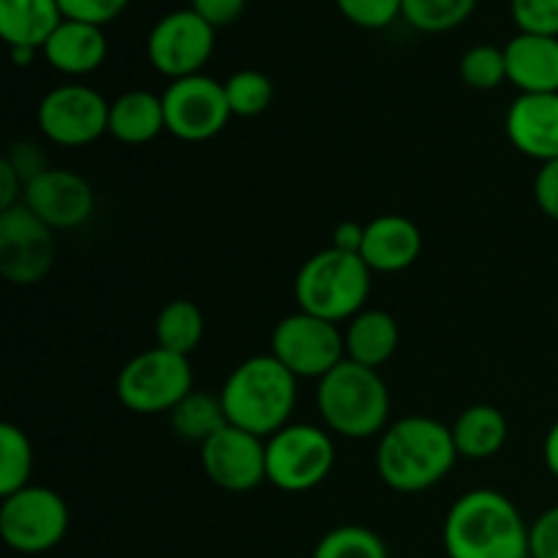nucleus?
Wrapping results in <instances>:
<instances>
[{"instance_id": "1", "label": "nucleus", "mask_w": 558, "mask_h": 558, "mask_svg": "<svg viewBox=\"0 0 558 558\" xmlns=\"http://www.w3.org/2000/svg\"><path fill=\"white\" fill-rule=\"evenodd\" d=\"M452 430L425 414L387 425L376 445V472L396 494H423L439 485L458 461Z\"/></svg>"}, {"instance_id": "2", "label": "nucleus", "mask_w": 558, "mask_h": 558, "mask_svg": "<svg viewBox=\"0 0 558 558\" xmlns=\"http://www.w3.org/2000/svg\"><path fill=\"white\" fill-rule=\"evenodd\" d=\"M441 539L447 558H532L521 510L490 488L469 490L450 507Z\"/></svg>"}, {"instance_id": "3", "label": "nucleus", "mask_w": 558, "mask_h": 558, "mask_svg": "<svg viewBox=\"0 0 558 558\" xmlns=\"http://www.w3.org/2000/svg\"><path fill=\"white\" fill-rule=\"evenodd\" d=\"M221 407L229 425L270 439L292 420L298 403V376L272 354L243 360L223 381Z\"/></svg>"}, {"instance_id": "4", "label": "nucleus", "mask_w": 558, "mask_h": 558, "mask_svg": "<svg viewBox=\"0 0 558 558\" xmlns=\"http://www.w3.org/2000/svg\"><path fill=\"white\" fill-rule=\"evenodd\" d=\"M390 390L376 368L343 360L316 387V409L327 430L343 439L381 436L390 425Z\"/></svg>"}, {"instance_id": "5", "label": "nucleus", "mask_w": 558, "mask_h": 558, "mask_svg": "<svg viewBox=\"0 0 558 558\" xmlns=\"http://www.w3.org/2000/svg\"><path fill=\"white\" fill-rule=\"evenodd\" d=\"M371 267L360 254L325 248L305 259L294 278L298 308L311 316L341 325L354 319L371 298Z\"/></svg>"}, {"instance_id": "6", "label": "nucleus", "mask_w": 558, "mask_h": 558, "mask_svg": "<svg viewBox=\"0 0 558 558\" xmlns=\"http://www.w3.org/2000/svg\"><path fill=\"white\" fill-rule=\"evenodd\" d=\"M118 401L134 414H163L172 412L191 390H194V371L191 360L183 354L153 347L136 354L118 374Z\"/></svg>"}, {"instance_id": "7", "label": "nucleus", "mask_w": 558, "mask_h": 558, "mask_svg": "<svg viewBox=\"0 0 558 558\" xmlns=\"http://www.w3.org/2000/svg\"><path fill=\"white\" fill-rule=\"evenodd\" d=\"M336 466L332 436L319 425L289 423L267 439V483L283 494H305L330 477Z\"/></svg>"}, {"instance_id": "8", "label": "nucleus", "mask_w": 558, "mask_h": 558, "mask_svg": "<svg viewBox=\"0 0 558 558\" xmlns=\"http://www.w3.org/2000/svg\"><path fill=\"white\" fill-rule=\"evenodd\" d=\"M69 505L52 488L27 485L0 505V537L16 554H47L69 534Z\"/></svg>"}, {"instance_id": "9", "label": "nucleus", "mask_w": 558, "mask_h": 558, "mask_svg": "<svg viewBox=\"0 0 558 558\" xmlns=\"http://www.w3.org/2000/svg\"><path fill=\"white\" fill-rule=\"evenodd\" d=\"M270 347L272 357L281 360L298 379H325L347 360V343L338 325L305 311L278 322Z\"/></svg>"}, {"instance_id": "10", "label": "nucleus", "mask_w": 558, "mask_h": 558, "mask_svg": "<svg viewBox=\"0 0 558 558\" xmlns=\"http://www.w3.org/2000/svg\"><path fill=\"white\" fill-rule=\"evenodd\" d=\"M112 104L87 85H60L38 104V129L52 145L85 147L109 134Z\"/></svg>"}, {"instance_id": "11", "label": "nucleus", "mask_w": 558, "mask_h": 558, "mask_svg": "<svg viewBox=\"0 0 558 558\" xmlns=\"http://www.w3.org/2000/svg\"><path fill=\"white\" fill-rule=\"evenodd\" d=\"M216 49V27L194 9H180L161 16L147 36V60L169 80L202 74Z\"/></svg>"}, {"instance_id": "12", "label": "nucleus", "mask_w": 558, "mask_h": 558, "mask_svg": "<svg viewBox=\"0 0 558 558\" xmlns=\"http://www.w3.org/2000/svg\"><path fill=\"white\" fill-rule=\"evenodd\" d=\"M161 98L163 112H167V131L183 142L213 140L227 129L229 118H234L223 82L207 74L174 80Z\"/></svg>"}, {"instance_id": "13", "label": "nucleus", "mask_w": 558, "mask_h": 558, "mask_svg": "<svg viewBox=\"0 0 558 558\" xmlns=\"http://www.w3.org/2000/svg\"><path fill=\"white\" fill-rule=\"evenodd\" d=\"M52 265V229L22 202L0 210V276L14 287H33L49 276Z\"/></svg>"}, {"instance_id": "14", "label": "nucleus", "mask_w": 558, "mask_h": 558, "mask_svg": "<svg viewBox=\"0 0 558 558\" xmlns=\"http://www.w3.org/2000/svg\"><path fill=\"white\" fill-rule=\"evenodd\" d=\"M207 480L229 494H245L267 483V439L234 425H223L202 445Z\"/></svg>"}, {"instance_id": "15", "label": "nucleus", "mask_w": 558, "mask_h": 558, "mask_svg": "<svg viewBox=\"0 0 558 558\" xmlns=\"http://www.w3.org/2000/svg\"><path fill=\"white\" fill-rule=\"evenodd\" d=\"M22 205L36 213L49 229H76L96 210L93 185L71 169H52L25 185Z\"/></svg>"}, {"instance_id": "16", "label": "nucleus", "mask_w": 558, "mask_h": 558, "mask_svg": "<svg viewBox=\"0 0 558 558\" xmlns=\"http://www.w3.org/2000/svg\"><path fill=\"white\" fill-rule=\"evenodd\" d=\"M515 150L545 163L558 158V93H521L505 118Z\"/></svg>"}, {"instance_id": "17", "label": "nucleus", "mask_w": 558, "mask_h": 558, "mask_svg": "<svg viewBox=\"0 0 558 558\" xmlns=\"http://www.w3.org/2000/svg\"><path fill=\"white\" fill-rule=\"evenodd\" d=\"M423 254V232L407 216H376L365 223L363 256L371 272L409 270Z\"/></svg>"}, {"instance_id": "18", "label": "nucleus", "mask_w": 558, "mask_h": 558, "mask_svg": "<svg viewBox=\"0 0 558 558\" xmlns=\"http://www.w3.org/2000/svg\"><path fill=\"white\" fill-rule=\"evenodd\" d=\"M507 82L521 93H558V38L518 33L505 47Z\"/></svg>"}, {"instance_id": "19", "label": "nucleus", "mask_w": 558, "mask_h": 558, "mask_svg": "<svg viewBox=\"0 0 558 558\" xmlns=\"http://www.w3.org/2000/svg\"><path fill=\"white\" fill-rule=\"evenodd\" d=\"M109 44L107 36L98 25H87V22L63 20L58 31L49 36L44 44V58L54 71L69 76H85L101 69L107 60Z\"/></svg>"}, {"instance_id": "20", "label": "nucleus", "mask_w": 558, "mask_h": 558, "mask_svg": "<svg viewBox=\"0 0 558 558\" xmlns=\"http://www.w3.org/2000/svg\"><path fill=\"white\" fill-rule=\"evenodd\" d=\"M167 131L163 98L150 90L120 93L109 107V134L123 145H147Z\"/></svg>"}, {"instance_id": "21", "label": "nucleus", "mask_w": 558, "mask_h": 558, "mask_svg": "<svg viewBox=\"0 0 558 558\" xmlns=\"http://www.w3.org/2000/svg\"><path fill=\"white\" fill-rule=\"evenodd\" d=\"M398 341H401L398 322L381 308L360 311L354 319H349L347 330H343L347 360L365 365V368L379 371L396 354Z\"/></svg>"}, {"instance_id": "22", "label": "nucleus", "mask_w": 558, "mask_h": 558, "mask_svg": "<svg viewBox=\"0 0 558 558\" xmlns=\"http://www.w3.org/2000/svg\"><path fill=\"white\" fill-rule=\"evenodd\" d=\"M63 20L58 0H0V36L9 47L44 49Z\"/></svg>"}, {"instance_id": "23", "label": "nucleus", "mask_w": 558, "mask_h": 558, "mask_svg": "<svg viewBox=\"0 0 558 558\" xmlns=\"http://www.w3.org/2000/svg\"><path fill=\"white\" fill-rule=\"evenodd\" d=\"M450 430L458 456L466 461H488V458L499 456L510 436L507 417L490 403H474V407L463 409Z\"/></svg>"}, {"instance_id": "24", "label": "nucleus", "mask_w": 558, "mask_h": 558, "mask_svg": "<svg viewBox=\"0 0 558 558\" xmlns=\"http://www.w3.org/2000/svg\"><path fill=\"white\" fill-rule=\"evenodd\" d=\"M172 420V430L183 441H194V445H205L210 436H216L223 425H229L227 412L221 407V398L205 390H191L178 407L169 412Z\"/></svg>"}, {"instance_id": "25", "label": "nucleus", "mask_w": 558, "mask_h": 558, "mask_svg": "<svg viewBox=\"0 0 558 558\" xmlns=\"http://www.w3.org/2000/svg\"><path fill=\"white\" fill-rule=\"evenodd\" d=\"M205 336V316L191 300H172L156 316V343L167 352L191 357Z\"/></svg>"}, {"instance_id": "26", "label": "nucleus", "mask_w": 558, "mask_h": 558, "mask_svg": "<svg viewBox=\"0 0 558 558\" xmlns=\"http://www.w3.org/2000/svg\"><path fill=\"white\" fill-rule=\"evenodd\" d=\"M33 445L16 425H0V496H11L31 485Z\"/></svg>"}, {"instance_id": "27", "label": "nucleus", "mask_w": 558, "mask_h": 558, "mask_svg": "<svg viewBox=\"0 0 558 558\" xmlns=\"http://www.w3.org/2000/svg\"><path fill=\"white\" fill-rule=\"evenodd\" d=\"M477 0H403L401 16L420 33H447L463 25Z\"/></svg>"}, {"instance_id": "28", "label": "nucleus", "mask_w": 558, "mask_h": 558, "mask_svg": "<svg viewBox=\"0 0 558 558\" xmlns=\"http://www.w3.org/2000/svg\"><path fill=\"white\" fill-rule=\"evenodd\" d=\"M311 558H390L385 539L365 526H336L316 543Z\"/></svg>"}, {"instance_id": "29", "label": "nucleus", "mask_w": 558, "mask_h": 558, "mask_svg": "<svg viewBox=\"0 0 558 558\" xmlns=\"http://www.w3.org/2000/svg\"><path fill=\"white\" fill-rule=\"evenodd\" d=\"M223 90H227V101L234 118H256V114L265 112L272 101L270 76L262 74V71L256 69L234 71V74L223 82Z\"/></svg>"}, {"instance_id": "30", "label": "nucleus", "mask_w": 558, "mask_h": 558, "mask_svg": "<svg viewBox=\"0 0 558 558\" xmlns=\"http://www.w3.org/2000/svg\"><path fill=\"white\" fill-rule=\"evenodd\" d=\"M458 69H461V80L472 90H496L501 82H507L505 49L494 47V44H477L463 52Z\"/></svg>"}, {"instance_id": "31", "label": "nucleus", "mask_w": 558, "mask_h": 558, "mask_svg": "<svg viewBox=\"0 0 558 558\" xmlns=\"http://www.w3.org/2000/svg\"><path fill=\"white\" fill-rule=\"evenodd\" d=\"M338 11L352 25L365 31H381L401 16L403 0H336Z\"/></svg>"}, {"instance_id": "32", "label": "nucleus", "mask_w": 558, "mask_h": 558, "mask_svg": "<svg viewBox=\"0 0 558 558\" xmlns=\"http://www.w3.org/2000/svg\"><path fill=\"white\" fill-rule=\"evenodd\" d=\"M510 11L521 33L558 38V0H510Z\"/></svg>"}, {"instance_id": "33", "label": "nucleus", "mask_w": 558, "mask_h": 558, "mask_svg": "<svg viewBox=\"0 0 558 558\" xmlns=\"http://www.w3.org/2000/svg\"><path fill=\"white\" fill-rule=\"evenodd\" d=\"M65 20L87 22V25L104 27L107 22L118 20L131 0H58Z\"/></svg>"}, {"instance_id": "34", "label": "nucleus", "mask_w": 558, "mask_h": 558, "mask_svg": "<svg viewBox=\"0 0 558 558\" xmlns=\"http://www.w3.org/2000/svg\"><path fill=\"white\" fill-rule=\"evenodd\" d=\"M529 548L532 558H558V505L529 526Z\"/></svg>"}, {"instance_id": "35", "label": "nucleus", "mask_w": 558, "mask_h": 558, "mask_svg": "<svg viewBox=\"0 0 558 558\" xmlns=\"http://www.w3.org/2000/svg\"><path fill=\"white\" fill-rule=\"evenodd\" d=\"M3 161L20 174L22 183H33L41 172H47V158H44L41 147L33 145V142H14L9 147V153L3 156Z\"/></svg>"}, {"instance_id": "36", "label": "nucleus", "mask_w": 558, "mask_h": 558, "mask_svg": "<svg viewBox=\"0 0 558 558\" xmlns=\"http://www.w3.org/2000/svg\"><path fill=\"white\" fill-rule=\"evenodd\" d=\"M534 199L545 216L558 221V158L539 167L537 178H534Z\"/></svg>"}, {"instance_id": "37", "label": "nucleus", "mask_w": 558, "mask_h": 558, "mask_svg": "<svg viewBox=\"0 0 558 558\" xmlns=\"http://www.w3.org/2000/svg\"><path fill=\"white\" fill-rule=\"evenodd\" d=\"M191 9L218 31V27L232 25L243 14L245 0H191Z\"/></svg>"}, {"instance_id": "38", "label": "nucleus", "mask_w": 558, "mask_h": 558, "mask_svg": "<svg viewBox=\"0 0 558 558\" xmlns=\"http://www.w3.org/2000/svg\"><path fill=\"white\" fill-rule=\"evenodd\" d=\"M22 196H25V183H22L20 174L9 163L0 161V210L20 205Z\"/></svg>"}, {"instance_id": "39", "label": "nucleus", "mask_w": 558, "mask_h": 558, "mask_svg": "<svg viewBox=\"0 0 558 558\" xmlns=\"http://www.w3.org/2000/svg\"><path fill=\"white\" fill-rule=\"evenodd\" d=\"M365 227L357 221H343L341 227L332 232V248L347 251V254H360L363 251Z\"/></svg>"}, {"instance_id": "40", "label": "nucleus", "mask_w": 558, "mask_h": 558, "mask_svg": "<svg viewBox=\"0 0 558 558\" xmlns=\"http://www.w3.org/2000/svg\"><path fill=\"white\" fill-rule=\"evenodd\" d=\"M543 458H545V466H548V472L558 480V420L550 425L548 434H545Z\"/></svg>"}, {"instance_id": "41", "label": "nucleus", "mask_w": 558, "mask_h": 558, "mask_svg": "<svg viewBox=\"0 0 558 558\" xmlns=\"http://www.w3.org/2000/svg\"><path fill=\"white\" fill-rule=\"evenodd\" d=\"M36 52L38 49L33 47H11V60H14L16 65H31L33 60H36Z\"/></svg>"}]
</instances>
